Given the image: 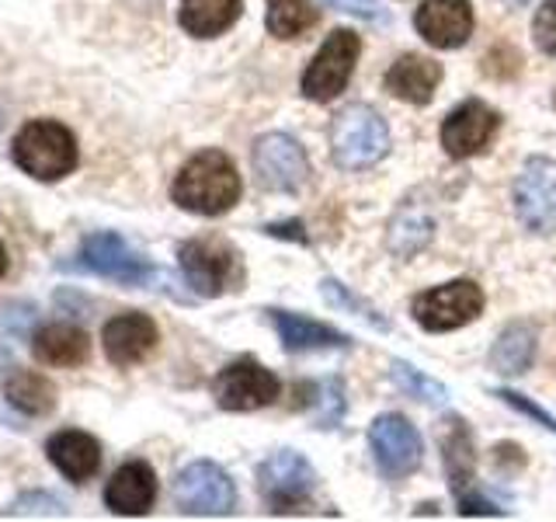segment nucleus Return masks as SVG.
Returning a JSON list of instances; mask_svg holds the SVG:
<instances>
[{"instance_id": "1", "label": "nucleus", "mask_w": 556, "mask_h": 522, "mask_svg": "<svg viewBox=\"0 0 556 522\" xmlns=\"http://www.w3.org/2000/svg\"><path fill=\"white\" fill-rule=\"evenodd\" d=\"M240 174L237 164L223 150H202L178 171L170 185V199L185 213L195 216H223L240 199Z\"/></svg>"}, {"instance_id": "2", "label": "nucleus", "mask_w": 556, "mask_h": 522, "mask_svg": "<svg viewBox=\"0 0 556 522\" xmlns=\"http://www.w3.org/2000/svg\"><path fill=\"white\" fill-rule=\"evenodd\" d=\"M390 153V126L369 104H348L330 122V161L341 171H365Z\"/></svg>"}, {"instance_id": "3", "label": "nucleus", "mask_w": 556, "mask_h": 522, "mask_svg": "<svg viewBox=\"0 0 556 522\" xmlns=\"http://www.w3.org/2000/svg\"><path fill=\"white\" fill-rule=\"evenodd\" d=\"M14 164L39 182H60L77 167V139L52 119L28 122L14 136Z\"/></svg>"}, {"instance_id": "4", "label": "nucleus", "mask_w": 556, "mask_h": 522, "mask_svg": "<svg viewBox=\"0 0 556 522\" xmlns=\"http://www.w3.org/2000/svg\"><path fill=\"white\" fill-rule=\"evenodd\" d=\"M178 265L188 286L202 296H223L243 286V261L233 244L219 237H195L178 248Z\"/></svg>"}, {"instance_id": "5", "label": "nucleus", "mask_w": 556, "mask_h": 522, "mask_svg": "<svg viewBox=\"0 0 556 522\" xmlns=\"http://www.w3.org/2000/svg\"><path fill=\"white\" fill-rule=\"evenodd\" d=\"M483 313V289L473 278H456V283H442L434 289L417 293L410 300V318L417 327L431 331V335H445V331H459L473 324Z\"/></svg>"}, {"instance_id": "6", "label": "nucleus", "mask_w": 556, "mask_h": 522, "mask_svg": "<svg viewBox=\"0 0 556 522\" xmlns=\"http://www.w3.org/2000/svg\"><path fill=\"white\" fill-rule=\"evenodd\" d=\"M358 57H362V35L352 28H334L327 35V42L317 49V57L303 70L300 80L303 98L320 104L334 101L348 87V80H352Z\"/></svg>"}, {"instance_id": "7", "label": "nucleus", "mask_w": 556, "mask_h": 522, "mask_svg": "<svg viewBox=\"0 0 556 522\" xmlns=\"http://www.w3.org/2000/svg\"><path fill=\"white\" fill-rule=\"evenodd\" d=\"M257 492L275 512H303L317 492V470L295 449H278L257 467Z\"/></svg>"}, {"instance_id": "8", "label": "nucleus", "mask_w": 556, "mask_h": 522, "mask_svg": "<svg viewBox=\"0 0 556 522\" xmlns=\"http://www.w3.org/2000/svg\"><path fill=\"white\" fill-rule=\"evenodd\" d=\"M369 449L382 477L404 481L425 463V443L404 414H379L369 425Z\"/></svg>"}, {"instance_id": "9", "label": "nucleus", "mask_w": 556, "mask_h": 522, "mask_svg": "<svg viewBox=\"0 0 556 522\" xmlns=\"http://www.w3.org/2000/svg\"><path fill=\"white\" fill-rule=\"evenodd\" d=\"M251 164L261 188L278 191V196H292L309 182V157L303 144L289 133H265L254 144Z\"/></svg>"}, {"instance_id": "10", "label": "nucleus", "mask_w": 556, "mask_h": 522, "mask_svg": "<svg viewBox=\"0 0 556 522\" xmlns=\"http://www.w3.org/2000/svg\"><path fill=\"white\" fill-rule=\"evenodd\" d=\"M511 202L526 231L553 234L556 231V161H549V157H529L515 178Z\"/></svg>"}, {"instance_id": "11", "label": "nucleus", "mask_w": 556, "mask_h": 522, "mask_svg": "<svg viewBox=\"0 0 556 522\" xmlns=\"http://www.w3.org/2000/svg\"><path fill=\"white\" fill-rule=\"evenodd\" d=\"M174 501L185 515H230L237 505V487L219 463L195 460L174 481Z\"/></svg>"}, {"instance_id": "12", "label": "nucleus", "mask_w": 556, "mask_h": 522, "mask_svg": "<svg viewBox=\"0 0 556 522\" xmlns=\"http://www.w3.org/2000/svg\"><path fill=\"white\" fill-rule=\"evenodd\" d=\"M213 394L223 411H257L275 405L282 394V380L254 359H237L216 376Z\"/></svg>"}, {"instance_id": "13", "label": "nucleus", "mask_w": 556, "mask_h": 522, "mask_svg": "<svg viewBox=\"0 0 556 522\" xmlns=\"http://www.w3.org/2000/svg\"><path fill=\"white\" fill-rule=\"evenodd\" d=\"M497 133H501V112L480 98H469L459 104V109H452L445 115L442 150L452 157V161H469V157L491 150Z\"/></svg>"}, {"instance_id": "14", "label": "nucleus", "mask_w": 556, "mask_h": 522, "mask_svg": "<svg viewBox=\"0 0 556 522\" xmlns=\"http://www.w3.org/2000/svg\"><path fill=\"white\" fill-rule=\"evenodd\" d=\"M80 258L87 269H94L98 275L112 278V283H122V286H143L150 283V261L132 251L126 240L112 231H101V234H91L84 237L80 244Z\"/></svg>"}, {"instance_id": "15", "label": "nucleus", "mask_w": 556, "mask_h": 522, "mask_svg": "<svg viewBox=\"0 0 556 522\" xmlns=\"http://www.w3.org/2000/svg\"><path fill=\"white\" fill-rule=\"evenodd\" d=\"M414 28L434 49H459L473 35V4L469 0H421Z\"/></svg>"}, {"instance_id": "16", "label": "nucleus", "mask_w": 556, "mask_h": 522, "mask_svg": "<svg viewBox=\"0 0 556 522\" xmlns=\"http://www.w3.org/2000/svg\"><path fill=\"white\" fill-rule=\"evenodd\" d=\"M434 237V206L428 196H407L387 226V248L400 261L421 254Z\"/></svg>"}, {"instance_id": "17", "label": "nucleus", "mask_w": 556, "mask_h": 522, "mask_svg": "<svg viewBox=\"0 0 556 522\" xmlns=\"http://www.w3.org/2000/svg\"><path fill=\"white\" fill-rule=\"evenodd\" d=\"M268 321L278 331V341L289 352H338V348H352V338L341 335L338 327H330L324 321H309L303 313L268 310Z\"/></svg>"}, {"instance_id": "18", "label": "nucleus", "mask_w": 556, "mask_h": 522, "mask_svg": "<svg viewBox=\"0 0 556 522\" xmlns=\"http://www.w3.org/2000/svg\"><path fill=\"white\" fill-rule=\"evenodd\" d=\"M156 501V474L143 460L122 463L109 487H104V505L118 515H147Z\"/></svg>"}, {"instance_id": "19", "label": "nucleus", "mask_w": 556, "mask_h": 522, "mask_svg": "<svg viewBox=\"0 0 556 522\" xmlns=\"http://www.w3.org/2000/svg\"><path fill=\"white\" fill-rule=\"evenodd\" d=\"M161 335H156V324L147 313H118L109 324H104V356L115 365H136L143 362Z\"/></svg>"}, {"instance_id": "20", "label": "nucleus", "mask_w": 556, "mask_h": 522, "mask_svg": "<svg viewBox=\"0 0 556 522\" xmlns=\"http://www.w3.org/2000/svg\"><path fill=\"white\" fill-rule=\"evenodd\" d=\"M439 446H442V463H445V477L452 495L469 492L477 474V443L473 432H469L463 414H445L439 425Z\"/></svg>"}, {"instance_id": "21", "label": "nucleus", "mask_w": 556, "mask_h": 522, "mask_svg": "<svg viewBox=\"0 0 556 522\" xmlns=\"http://www.w3.org/2000/svg\"><path fill=\"white\" fill-rule=\"evenodd\" d=\"M442 84V63L421 57V52H404L382 77V87L407 104H428Z\"/></svg>"}, {"instance_id": "22", "label": "nucleus", "mask_w": 556, "mask_h": 522, "mask_svg": "<svg viewBox=\"0 0 556 522\" xmlns=\"http://www.w3.org/2000/svg\"><path fill=\"white\" fill-rule=\"evenodd\" d=\"M49 460L52 467L60 470V474L66 481H87V477H94L98 474V467H101V446L94 435H87V432H56L49 439Z\"/></svg>"}, {"instance_id": "23", "label": "nucleus", "mask_w": 556, "mask_h": 522, "mask_svg": "<svg viewBox=\"0 0 556 522\" xmlns=\"http://www.w3.org/2000/svg\"><path fill=\"white\" fill-rule=\"evenodd\" d=\"M532 359H535V331L526 321H515L504 327L491 348V370L508 380L526 376Z\"/></svg>"}, {"instance_id": "24", "label": "nucleus", "mask_w": 556, "mask_h": 522, "mask_svg": "<svg viewBox=\"0 0 556 522\" xmlns=\"http://www.w3.org/2000/svg\"><path fill=\"white\" fill-rule=\"evenodd\" d=\"M243 11V0H181V28L195 39H216Z\"/></svg>"}, {"instance_id": "25", "label": "nucleus", "mask_w": 556, "mask_h": 522, "mask_svg": "<svg viewBox=\"0 0 556 522\" xmlns=\"http://www.w3.org/2000/svg\"><path fill=\"white\" fill-rule=\"evenodd\" d=\"M35 356L46 365H80L91 356V341L77 324H46L35 335Z\"/></svg>"}, {"instance_id": "26", "label": "nucleus", "mask_w": 556, "mask_h": 522, "mask_svg": "<svg viewBox=\"0 0 556 522\" xmlns=\"http://www.w3.org/2000/svg\"><path fill=\"white\" fill-rule=\"evenodd\" d=\"M265 25L275 39H300L320 22V11L313 0H265Z\"/></svg>"}, {"instance_id": "27", "label": "nucleus", "mask_w": 556, "mask_h": 522, "mask_svg": "<svg viewBox=\"0 0 556 522\" xmlns=\"http://www.w3.org/2000/svg\"><path fill=\"white\" fill-rule=\"evenodd\" d=\"M8 400L25 414H49L56 408V390H52V383L39 373H17L8 380Z\"/></svg>"}, {"instance_id": "28", "label": "nucleus", "mask_w": 556, "mask_h": 522, "mask_svg": "<svg viewBox=\"0 0 556 522\" xmlns=\"http://www.w3.org/2000/svg\"><path fill=\"white\" fill-rule=\"evenodd\" d=\"M390 376H393V383H396V387L404 390L407 397L425 400V405H445L448 390L442 387L439 380H431V376H425L421 370H414L410 362H393Z\"/></svg>"}, {"instance_id": "29", "label": "nucleus", "mask_w": 556, "mask_h": 522, "mask_svg": "<svg viewBox=\"0 0 556 522\" xmlns=\"http://www.w3.org/2000/svg\"><path fill=\"white\" fill-rule=\"evenodd\" d=\"M324 300L330 303V307H338V310H344V313H355V318H362V321H372L376 327H382L387 331L390 324H387V318L376 310V307H369L365 300H358V296L348 289L344 283H338V278H324Z\"/></svg>"}, {"instance_id": "30", "label": "nucleus", "mask_w": 556, "mask_h": 522, "mask_svg": "<svg viewBox=\"0 0 556 522\" xmlns=\"http://www.w3.org/2000/svg\"><path fill=\"white\" fill-rule=\"evenodd\" d=\"M313 405H317L320 428H334L344 418V387H341L338 380L320 383V397H313Z\"/></svg>"}, {"instance_id": "31", "label": "nucleus", "mask_w": 556, "mask_h": 522, "mask_svg": "<svg viewBox=\"0 0 556 522\" xmlns=\"http://www.w3.org/2000/svg\"><path fill=\"white\" fill-rule=\"evenodd\" d=\"M532 42L539 52L556 57V0H543L532 17Z\"/></svg>"}, {"instance_id": "32", "label": "nucleus", "mask_w": 556, "mask_h": 522, "mask_svg": "<svg viewBox=\"0 0 556 522\" xmlns=\"http://www.w3.org/2000/svg\"><path fill=\"white\" fill-rule=\"evenodd\" d=\"M497 397L504 400V405H511L515 411H521L526 418H532V422H539V425L549 428V432L556 435V418H553V414H546V411L539 408V405H532V400H526V397L515 394V390H497Z\"/></svg>"}, {"instance_id": "33", "label": "nucleus", "mask_w": 556, "mask_h": 522, "mask_svg": "<svg viewBox=\"0 0 556 522\" xmlns=\"http://www.w3.org/2000/svg\"><path fill=\"white\" fill-rule=\"evenodd\" d=\"M327 4L344 14H355L362 22H387V8L379 0H327Z\"/></svg>"}, {"instance_id": "34", "label": "nucleus", "mask_w": 556, "mask_h": 522, "mask_svg": "<svg viewBox=\"0 0 556 522\" xmlns=\"http://www.w3.org/2000/svg\"><path fill=\"white\" fill-rule=\"evenodd\" d=\"M494 467H497V474H518V470L526 467V452H521V446H515V443H497Z\"/></svg>"}, {"instance_id": "35", "label": "nucleus", "mask_w": 556, "mask_h": 522, "mask_svg": "<svg viewBox=\"0 0 556 522\" xmlns=\"http://www.w3.org/2000/svg\"><path fill=\"white\" fill-rule=\"evenodd\" d=\"M456 505H459V515H504V509H497L494 501H486L483 495H473V492L456 495Z\"/></svg>"}, {"instance_id": "36", "label": "nucleus", "mask_w": 556, "mask_h": 522, "mask_svg": "<svg viewBox=\"0 0 556 522\" xmlns=\"http://www.w3.org/2000/svg\"><path fill=\"white\" fill-rule=\"evenodd\" d=\"M268 237H278V240H295V244H309L306 231H303V220H282V223H268L265 226Z\"/></svg>"}, {"instance_id": "37", "label": "nucleus", "mask_w": 556, "mask_h": 522, "mask_svg": "<svg viewBox=\"0 0 556 522\" xmlns=\"http://www.w3.org/2000/svg\"><path fill=\"white\" fill-rule=\"evenodd\" d=\"M501 4H508L511 11H518V8H529V4H532V0H501Z\"/></svg>"}, {"instance_id": "38", "label": "nucleus", "mask_w": 556, "mask_h": 522, "mask_svg": "<svg viewBox=\"0 0 556 522\" xmlns=\"http://www.w3.org/2000/svg\"><path fill=\"white\" fill-rule=\"evenodd\" d=\"M8 272V251H4V244H0V278H4Z\"/></svg>"}, {"instance_id": "39", "label": "nucleus", "mask_w": 556, "mask_h": 522, "mask_svg": "<svg viewBox=\"0 0 556 522\" xmlns=\"http://www.w3.org/2000/svg\"><path fill=\"white\" fill-rule=\"evenodd\" d=\"M0 129H4V115H0Z\"/></svg>"}, {"instance_id": "40", "label": "nucleus", "mask_w": 556, "mask_h": 522, "mask_svg": "<svg viewBox=\"0 0 556 522\" xmlns=\"http://www.w3.org/2000/svg\"><path fill=\"white\" fill-rule=\"evenodd\" d=\"M553 104H556V95H553Z\"/></svg>"}]
</instances>
